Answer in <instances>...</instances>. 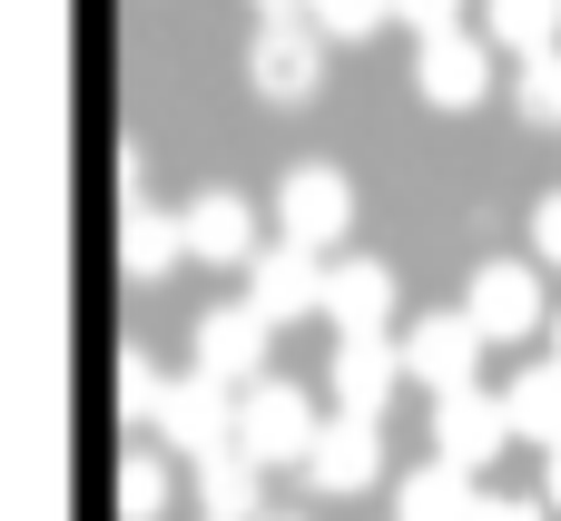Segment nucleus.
<instances>
[{
    "label": "nucleus",
    "mask_w": 561,
    "mask_h": 521,
    "mask_svg": "<svg viewBox=\"0 0 561 521\" xmlns=\"http://www.w3.org/2000/svg\"><path fill=\"white\" fill-rule=\"evenodd\" d=\"M533 246L561 266V187H542V197H533Z\"/></svg>",
    "instance_id": "nucleus-24"
},
{
    "label": "nucleus",
    "mask_w": 561,
    "mask_h": 521,
    "mask_svg": "<svg viewBox=\"0 0 561 521\" xmlns=\"http://www.w3.org/2000/svg\"><path fill=\"white\" fill-rule=\"evenodd\" d=\"M325 315H335L345 335H385V325H394V266L345 256V266L325 276Z\"/></svg>",
    "instance_id": "nucleus-14"
},
{
    "label": "nucleus",
    "mask_w": 561,
    "mask_h": 521,
    "mask_svg": "<svg viewBox=\"0 0 561 521\" xmlns=\"http://www.w3.org/2000/svg\"><path fill=\"white\" fill-rule=\"evenodd\" d=\"M394 521H483V493H473V473H454V463H414V473L394 483Z\"/></svg>",
    "instance_id": "nucleus-16"
},
{
    "label": "nucleus",
    "mask_w": 561,
    "mask_h": 521,
    "mask_svg": "<svg viewBox=\"0 0 561 521\" xmlns=\"http://www.w3.org/2000/svg\"><path fill=\"white\" fill-rule=\"evenodd\" d=\"M503 404H513V433H523V443L561 453V364H523Z\"/></svg>",
    "instance_id": "nucleus-18"
},
{
    "label": "nucleus",
    "mask_w": 561,
    "mask_h": 521,
    "mask_svg": "<svg viewBox=\"0 0 561 521\" xmlns=\"http://www.w3.org/2000/svg\"><path fill=\"white\" fill-rule=\"evenodd\" d=\"M178 256H187V217H158V207L128 187V217H118V266L148 286V276H168Z\"/></svg>",
    "instance_id": "nucleus-15"
},
{
    "label": "nucleus",
    "mask_w": 561,
    "mask_h": 521,
    "mask_svg": "<svg viewBox=\"0 0 561 521\" xmlns=\"http://www.w3.org/2000/svg\"><path fill=\"white\" fill-rule=\"evenodd\" d=\"M197 502H207V521H266V463L227 443L217 463H197Z\"/></svg>",
    "instance_id": "nucleus-17"
},
{
    "label": "nucleus",
    "mask_w": 561,
    "mask_h": 521,
    "mask_svg": "<svg viewBox=\"0 0 561 521\" xmlns=\"http://www.w3.org/2000/svg\"><path fill=\"white\" fill-rule=\"evenodd\" d=\"M542 493H552V512H561V453H542Z\"/></svg>",
    "instance_id": "nucleus-26"
},
{
    "label": "nucleus",
    "mask_w": 561,
    "mask_h": 521,
    "mask_svg": "<svg viewBox=\"0 0 561 521\" xmlns=\"http://www.w3.org/2000/svg\"><path fill=\"white\" fill-rule=\"evenodd\" d=\"M394 20L424 30V39H454V30H463V0H394Z\"/></svg>",
    "instance_id": "nucleus-23"
},
{
    "label": "nucleus",
    "mask_w": 561,
    "mask_h": 521,
    "mask_svg": "<svg viewBox=\"0 0 561 521\" xmlns=\"http://www.w3.org/2000/svg\"><path fill=\"white\" fill-rule=\"evenodd\" d=\"M266 521H296V512H266Z\"/></svg>",
    "instance_id": "nucleus-29"
},
{
    "label": "nucleus",
    "mask_w": 561,
    "mask_h": 521,
    "mask_svg": "<svg viewBox=\"0 0 561 521\" xmlns=\"http://www.w3.org/2000/svg\"><path fill=\"white\" fill-rule=\"evenodd\" d=\"M394 374H404V345H394V335H345L325 384H335V404H345V414H365V424H375V414L394 404Z\"/></svg>",
    "instance_id": "nucleus-11"
},
{
    "label": "nucleus",
    "mask_w": 561,
    "mask_h": 521,
    "mask_svg": "<svg viewBox=\"0 0 561 521\" xmlns=\"http://www.w3.org/2000/svg\"><path fill=\"white\" fill-rule=\"evenodd\" d=\"M266 315L256 305H217V315H197V374L207 384H227V394H256L266 384Z\"/></svg>",
    "instance_id": "nucleus-5"
},
{
    "label": "nucleus",
    "mask_w": 561,
    "mask_h": 521,
    "mask_svg": "<svg viewBox=\"0 0 561 521\" xmlns=\"http://www.w3.org/2000/svg\"><path fill=\"white\" fill-rule=\"evenodd\" d=\"M256 10H266V20H296V10H316V0H256Z\"/></svg>",
    "instance_id": "nucleus-27"
},
{
    "label": "nucleus",
    "mask_w": 561,
    "mask_h": 521,
    "mask_svg": "<svg viewBox=\"0 0 561 521\" xmlns=\"http://www.w3.org/2000/svg\"><path fill=\"white\" fill-rule=\"evenodd\" d=\"M237 414H247V394H227V384L187 374V384H168V404H158V443H168V453H187V463H217V453L237 443Z\"/></svg>",
    "instance_id": "nucleus-2"
},
{
    "label": "nucleus",
    "mask_w": 561,
    "mask_h": 521,
    "mask_svg": "<svg viewBox=\"0 0 561 521\" xmlns=\"http://www.w3.org/2000/svg\"><path fill=\"white\" fill-rule=\"evenodd\" d=\"M503 443H523L503 394H483V384H473V394H444V404H434V463H454V473H483Z\"/></svg>",
    "instance_id": "nucleus-6"
},
{
    "label": "nucleus",
    "mask_w": 561,
    "mask_h": 521,
    "mask_svg": "<svg viewBox=\"0 0 561 521\" xmlns=\"http://www.w3.org/2000/svg\"><path fill=\"white\" fill-rule=\"evenodd\" d=\"M187 256H207V266H256L266 246H256V207L237 197V187H207L197 207H187Z\"/></svg>",
    "instance_id": "nucleus-12"
},
{
    "label": "nucleus",
    "mask_w": 561,
    "mask_h": 521,
    "mask_svg": "<svg viewBox=\"0 0 561 521\" xmlns=\"http://www.w3.org/2000/svg\"><path fill=\"white\" fill-rule=\"evenodd\" d=\"M473 364H483V325L454 305V315H414L404 325V374L444 404V394H473Z\"/></svg>",
    "instance_id": "nucleus-1"
},
{
    "label": "nucleus",
    "mask_w": 561,
    "mask_h": 521,
    "mask_svg": "<svg viewBox=\"0 0 561 521\" xmlns=\"http://www.w3.org/2000/svg\"><path fill=\"white\" fill-rule=\"evenodd\" d=\"M463 315L483 325V345H523V335L542 325V276H533L523 256H503V266H473V286H463Z\"/></svg>",
    "instance_id": "nucleus-7"
},
{
    "label": "nucleus",
    "mask_w": 561,
    "mask_h": 521,
    "mask_svg": "<svg viewBox=\"0 0 561 521\" xmlns=\"http://www.w3.org/2000/svg\"><path fill=\"white\" fill-rule=\"evenodd\" d=\"M394 20V0H316V30L325 39H365V30H385Z\"/></svg>",
    "instance_id": "nucleus-21"
},
{
    "label": "nucleus",
    "mask_w": 561,
    "mask_h": 521,
    "mask_svg": "<svg viewBox=\"0 0 561 521\" xmlns=\"http://www.w3.org/2000/svg\"><path fill=\"white\" fill-rule=\"evenodd\" d=\"M158 502H168V483H158V463H148V453H128V463H118V521H148Z\"/></svg>",
    "instance_id": "nucleus-22"
},
{
    "label": "nucleus",
    "mask_w": 561,
    "mask_h": 521,
    "mask_svg": "<svg viewBox=\"0 0 561 521\" xmlns=\"http://www.w3.org/2000/svg\"><path fill=\"white\" fill-rule=\"evenodd\" d=\"M483 521H552L542 502H523V493H503V502H483Z\"/></svg>",
    "instance_id": "nucleus-25"
},
{
    "label": "nucleus",
    "mask_w": 561,
    "mask_h": 521,
    "mask_svg": "<svg viewBox=\"0 0 561 521\" xmlns=\"http://www.w3.org/2000/svg\"><path fill=\"white\" fill-rule=\"evenodd\" d=\"M483 30H493L503 49L542 59V49H552V30H561V0H493V10H483Z\"/></svg>",
    "instance_id": "nucleus-19"
},
{
    "label": "nucleus",
    "mask_w": 561,
    "mask_h": 521,
    "mask_svg": "<svg viewBox=\"0 0 561 521\" xmlns=\"http://www.w3.org/2000/svg\"><path fill=\"white\" fill-rule=\"evenodd\" d=\"M247 79H256L266 99H306V89L325 79V30H306V20H266L256 49H247Z\"/></svg>",
    "instance_id": "nucleus-9"
},
{
    "label": "nucleus",
    "mask_w": 561,
    "mask_h": 521,
    "mask_svg": "<svg viewBox=\"0 0 561 521\" xmlns=\"http://www.w3.org/2000/svg\"><path fill=\"white\" fill-rule=\"evenodd\" d=\"M325 276H335V266H316V246H266V256L247 266V305H256L266 325H296V315L325 305Z\"/></svg>",
    "instance_id": "nucleus-8"
},
{
    "label": "nucleus",
    "mask_w": 561,
    "mask_h": 521,
    "mask_svg": "<svg viewBox=\"0 0 561 521\" xmlns=\"http://www.w3.org/2000/svg\"><path fill=\"white\" fill-rule=\"evenodd\" d=\"M414 89H424L434 108H473V99L493 89V49H483L473 30H454V39H424V49H414Z\"/></svg>",
    "instance_id": "nucleus-10"
},
{
    "label": "nucleus",
    "mask_w": 561,
    "mask_h": 521,
    "mask_svg": "<svg viewBox=\"0 0 561 521\" xmlns=\"http://www.w3.org/2000/svg\"><path fill=\"white\" fill-rule=\"evenodd\" d=\"M306 473H316L325 493H375V483H385V443H375V424H365V414H335V424L316 433Z\"/></svg>",
    "instance_id": "nucleus-13"
},
{
    "label": "nucleus",
    "mask_w": 561,
    "mask_h": 521,
    "mask_svg": "<svg viewBox=\"0 0 561 521\" xmlns=\"http://www.w3.org/2000/svg\"><path fill=\"white\" fill-rule=\"evenodd\" d=\"M513 89H523V118H533V128H561V49L523 59V79H513Z\"/></svg>",
    "instance_id": "nucleus-20"
},
{
    "label": "nucleus",
    "mask_w": 561,
    "mask_h": 521,
    "mask_svg": "<svg viewBox=\"0 0 561 521\" xmlns=\"http://www.w3.org/2000/svg\"><path fill=\"white\" fill-rule=\"evenodd\" d=\"M316 433H325V424H316V394H296V384H276V374H266V384L247 394V414H237V453H256L266 473H276V463H306Z\"/></svg>",
    "instance_id": "nucleus-3"
},
{
    "label": "nucleus",
    "mask_w": 561,
    "mask_h": 521,
    "mask_svg": "<svg viewBox=\"0 0 561 521\" xmlns=\"http://www.w3.org/2000/svg\"><path fill=\"white\" fill-rule=\"evenodd\" d=\"M552 364H561V315H552Z\"/></svg>",
    "instance_id": "nucleus-28"
},
{
    "label": "nucleus",
    "mask_w": 561,
    "mask_h": 521,
    "mask_svg": "<svg viewBox=\"0 0 561 521\" xmlns=\"http://www.w3.org/2000/svg\"><path fill=\"white\" fill-rule=\"evenodd\" d=\"M276 227H286V246H335V236L355 227V187H345V167H325V158L286 167V187H276Z\"/></svg>",
    "instance_id": "nucleus-4"
}]
</instances>
